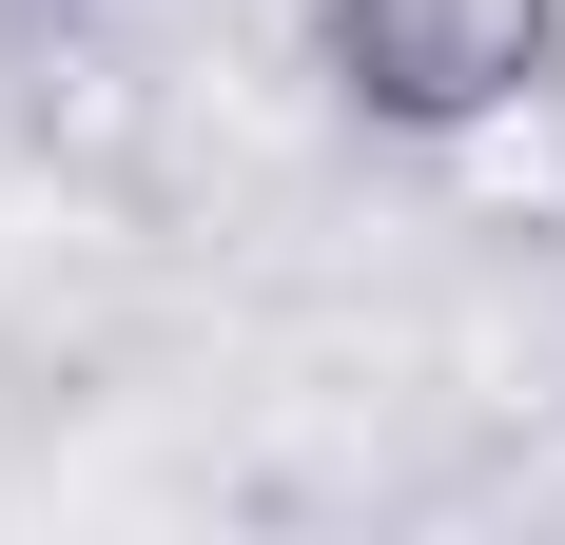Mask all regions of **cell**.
<instances>
[{
  "label": "cell",
  "instance_id": "6da1fadb",
  "mask_svg": "<svg viewBox=\"0 0 565 545\" xmlns=\"http://www.w3.org/2000/svg\"><path fill=\"white\" fill-rule=\"evenodd\" d=\"M312 78L371 137H468L526 78H565V0H312Z\"/></svg>",
  "mask_w": 565,
  "mask_h": 545
}]
</instances>
